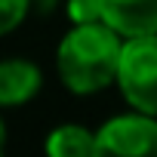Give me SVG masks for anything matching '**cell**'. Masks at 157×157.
<instances>
[{"label": "cell", "instance_id": "6", "mask_svg": "<svg viewBox=\"0 0 157 157\" xmlns=\"http://www.w3.org/2000/svg\"><path fill=\"white\" fill-rule=\"evenodd\" d=\"M46 157H96V129L83 123H59L43 142Z\"/></svg>", "mask_w": 157, "mask_h": 157}, {"label": "cell", "instance_id": "3", "mask_svg": "<svg viewBox=\"0 0 157 157\" xmlns=\"http://www.w3.org/2000/svg\"><path fill=\"white\" fill-rule=\"evenodd\" d=\"M96 157H157V117L126 111L96 129Z\"/></svg>", "mask_w": 157, "mask_h": 157}, {"label": "cell", "instance_id": "5", "mask_svg": "<svg viewBox=\"0 0 157 157\" xmlns=\"http://www.w3.org/2000/svg\"><path fill=\"white\" fill-rule=\"evenodd\" d=\"M102 10L120 37L157 34V0H102Z\"/></svg>", "mask_w": 157, "mask_h": 157}, {"label": "cell", "instance_id": "1", "mask_svg": "<svg viewBox=\"0 0 157 157\" xmlns=\"http://www.w3.org/2000/svg\"><path fill=\"white\" fill-rule=\"evenodd\" d=\"M123 37L108 22L71 25V31L56 46L59 80L74 96H96L117 83Z\"/></svg>", "mask_w": 157, "mask_h": 157}, {"label": "cell", "instance_id": "9", "mask_svg": "<svg viewBox=\"0 0 157 157\" xmlns=\"http://www.w3.org/2000/svg\"><path fill=\"white\" fill-rule=\"evenodd\" d=\"M6 154V123H3V117H0V157Z\"/></svg>", "mask_w": 157, "mask_h": 157}, {"label": "cell", "instance_id": "7", "mask_svg": "<svg viewBox=\"0 0 157 157\" xmlns=\"http://www.w3.org/2000/svg\"><path fill=\"white\" fill-rule=\"evenodd\" d=\"M65 16L71 25H93L105 22L102 0H65Z\"/></svg>", "mask_w": 157, "mask_h": 157}, {"label": "cell", "instance_id": "4", "mask_svg": "<svg viewBox=\"0 0 157 157\" xmlns=\"http://www.w3.org/2000/svg\"><path fill=\"white\" fill-rule=\"evenodd\" d=\"M43 90V71L31 59H0V108H22Z\"/></svg>", "mask_w": 157, "mask_h": 157}, {"label": "cell", "instance_id": "2", "mask_svg": "<svg viewBox=\"0 0 157 157\" xmlns=\"http://www.w3.org/2000/svg\"><path fill=\"white\" fill-rule=\"evenodd\" d=\"M117 90L132 111L157 117V34L123 37Z\"/></svg>", "mask_w": 157, "mask_h": 157}, {"label": "cell", "instance_id": "8", "mask_svg": "<svg viewBox=\"0 0 157 157\" xmlns=\"http://www.w3.org/2000/svg\"><path fill=\"white\" fill-rule=\"evenodd\" d=\"M31 13V0H0V37L13 34Z\"/></svg>", "mask_w": 157, "mask_h": 157}]
</instances>
